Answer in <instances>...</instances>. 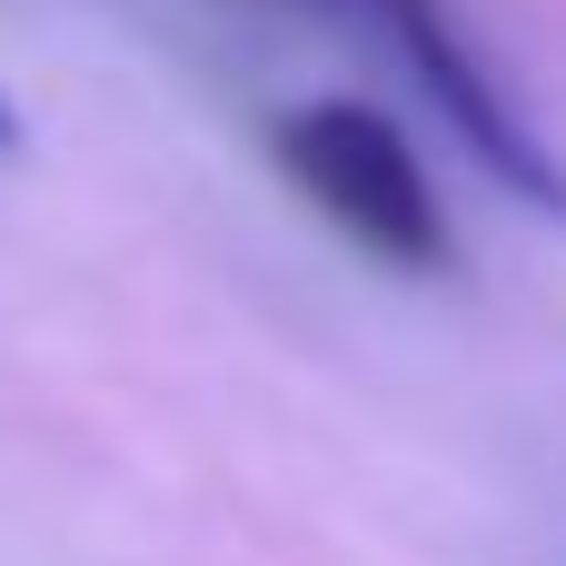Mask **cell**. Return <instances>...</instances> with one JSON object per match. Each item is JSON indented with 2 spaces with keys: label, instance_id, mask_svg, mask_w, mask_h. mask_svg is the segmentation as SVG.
<instances>
[{
  "label": "cell",
  "instance_id": "obj_3",
  "mask_svg": "<svg viewBox=\"0 0 566 566\" xmlns=\"http://www.w3.org/2000/svg\"><path fill=\"white\" fill-rule=\"evenodd\" d=\"M10 149H30V119H20V99L0 90V159H10Z\"/></svg>",
  "mask_w": 566,
  "mask_h": 566
},
{
  "label": "cell",
  "instance_id": "obj_2",
  "mask_svg": "<svg viewBox=\"0 0 566 566\" xmlns=\"http://www.w3.org/2000/svg\"><path fill=\"white\" fill-rule=\"evenodd\" d=\"M328 20L368 30V40L418 80V99L448 119V139H458L517 209H537L547 229H566V149L507 99V80L488 70V50L458 30L448 0H328Z\"/></svg>",
  "mask_w": 566,
  "mask_h": 566
},
{
  "label": "cell",
  "instance_id": "obj_1",
  "mask_svg": "<svg viewBox=\"0 0 566 566\" xmlns=\"http://www.w3.org/2000/svg\"><path fill=\"white\" fill-rule=\"evenodd\" d=\"M269 139H279V169L298 179V199L348 249H368L388 269H448L458 259L448 209H438V189H428V169H418V149L398 139L388 109H368V99H298V109H279Z\"/></svg>",
  "mask_w": 566,
  "mask_h": 566
}]
</instances>
